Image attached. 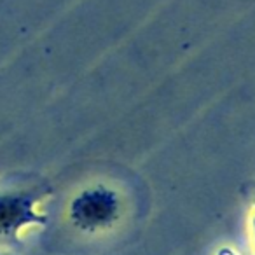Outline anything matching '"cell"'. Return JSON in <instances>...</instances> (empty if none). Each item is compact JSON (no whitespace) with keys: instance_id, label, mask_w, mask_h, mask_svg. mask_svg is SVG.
<instances>
[{"instance_id":"cell-1","label":"cell","mask_w":255,"mask_h":255,"mask_svg":"<svg viewBox=\"0 0 255 255\" xmlns=\"http://www.w3.org/2000/svg\"><path fill=\"white\" fill-rule=\"evenodd\" d=\"M124 198L110 185L96 184L84 189L70 203V220L82 233L98 234L110 231L124 215Z\"/></svg>"},{"instance_id":"cell-2","label":"cell","mask_w":255,"mask_h":255,"mask_svg":"<svg viewBox=\"0 0 255 255\" xmlns=\"http://www.w3.org/2000/svg\"><path fill=\"white\" fill-rule=\"evenodd\" d=\"M252 231H254V243H255V199H254V215H252Z\"/></svg>"}]
</instances>
